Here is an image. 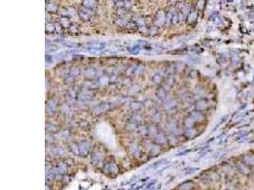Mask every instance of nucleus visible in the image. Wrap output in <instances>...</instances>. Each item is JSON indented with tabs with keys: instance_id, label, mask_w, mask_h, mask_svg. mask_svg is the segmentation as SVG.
<instances>
[{
	"instance_id": "nucleus-1",
	"label": "nucleus",
	"mask_w": 254,
	"mask_h": 190,
	"mask_svg": "<svg viewBox=\"0 0 254 190\" xmlns=\"http://www.w3.org/2000/svg\"><path fill=\"white\" fill-rule=\"evenodd\" d=\"M236 165H237L238 170H239L242 174H244V175H249V174L250 173V170L249 168V166L245 164H244L242 162H237Z\"/></svg>"
},
{
	"instance_id": "nucleus-2",
	"label": "nucleus",
	"mask_w": 254,
	"mask_h": 190,
	"mask_svg": "<svg viewBox=\"0 0 254 190\" xmlns=\"http://www.w3.org/2000/svg\"><path fill=\"white\" fill-rule=\"evenodd\" d=\"M244 160L247 165H254V156L253 155H245Z\"/></svg>"
},
{
	"instance_id": "nucleus-3",
	"label": "nucleus",
	"mask_w": 254,
	"mask_h": 190,
	"mask_svg": "<svg viewBox=\"0 0 254 190\" xmlns=\"http://www.w3.org/2000/svg\"><path fill=\"white\" fill-rule=\"evenodd\" d=\"M193 188V184L191 181H186L183 185H181L179 189L180 190H191Z\"/></svg>"
}]
</instances>
